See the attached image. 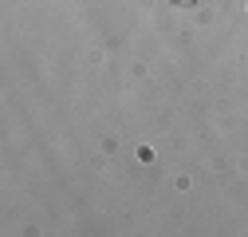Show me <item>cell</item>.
Returning a JSON list of instances; mask_svg holds the SVG:
<instances>
[{
    "instance_id": "obj_1",
    "label": "cell",
    "mask_w": 248,
    "mask_h": 237,
    "mask_svg": "<svg viewBox=\"0 0 248 237\" xmlns=\"http://www.w3.org/2000/svg\"><path fill=\"white\" fill-rule=\"evenodd\" d=\"M170 4H189V0H170Z\"/></svg>"
}]
</instances>
